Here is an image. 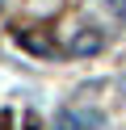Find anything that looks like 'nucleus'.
<instances>
[{
    "mask_svg": "<svg viewBox=\"0 0 126 130\" xmlns=\"http://www.w3.org/2000/svg\"><path fill=\"white\" fill-rule=\"evenodd\" d=\"M101 46H105V42H101V34H88V29H80V34L72 38V55H97Z\"/></svg>",
    "mask_w": 126,
    "mask_h": 130,
    "instance_id": "3",
    "label": "nucleus"
},
{
    "mask_svg": "<svg viewBox=\"0 0 126 130\" xmlns=\"http://www.w3.org/2000/svg\"><path fill=\"white\" fill-rule=\"evenodd\" d=\"M13 42L21 46V51H30V55H55V42H50L46 29H17Z\"/></svg>",
    "mask_w": 126,
    "mask_h": 130,
    "instance_id": "1",
    "label": "nucleus"
},
{
    "mask_svg": "<svg viewBox=\"0 0 126 130\" xmlns=\"http://www.w3.org/2000/svg\"><path fill=\"white\" fill-rule=\"evenodd\" d=\"M101 113H72V109H59L55 113V130H84V126H97Z\"/></svg>",
    "mask_w": 126,
    "mask_h": 130,
    "instance_id": "2",
    "label": "nucleus"
},
{
    "mask_svg": "<svg viewBox=\"0 0 126 130\" xmlns=\"http://www.w3.org/2000/svg\"><path fill=\"white\" fill-rule=\"evenodd\" d=\"M109 13H126V0H109Z\"/></svg>",
    "mask_w": 126,
    "mask_h": 130,
    "instance_id": "4",
    "label": "nucleus"
}]
</instances>
